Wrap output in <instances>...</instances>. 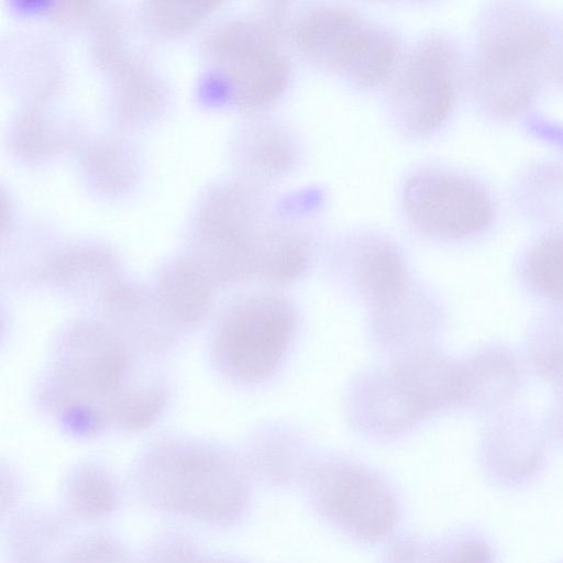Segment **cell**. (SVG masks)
Returning <instances> with one entry per match:
<instances>
[{
    "instance_id": "5bb4252c",
    "label": "cell",
    "mask_w": 563,
    "mask_h": 563,
    "mask_svg": "<svg viewBox=\"0 0 563 563\" xmlns=\"http://www.w3.org/2000/svg\"><path fill=\"white\" fill-rule=\"evenodd\" d=\"M527 275L537 291L563 301V233L548 238L532 251Z\"/></svg>"
},
{
    "instance_id": "7c38bea8",
    "label": "cell",
    "mask_w": 563,
    "mask_h": 563,
    "mask_svg": "<svg viewBox=\"0 0 563 563\" xmlns=\"http://www.w3.org/2000/svg\"><path fill=\"white\" fill-rule=\"evenodd\" d=\"M457 401L486 409L506 399L517 384L516 364L505 352L489 350L459 365Z\"/></svg>"
},
{
    "instance_id": "8992f818",
    "label": "cell",
    "mask_w": 563,
    "mask_h": 563,
    "mask_svg": "<svg viewBox=\"0 0 563 563\" xmlns=\"http://www.w3.org/2000/svg\"><path fill=\"white\" fill-rule=\"evenodd\" d=\"M292 306L277 295L253 297L234 306L214 338L222 369L235 380L260 383L272 376L292 340Z\"/></svg>"
},
{
    "instance_id": "9a60e30c",
    "label": "cell",
    "mask_w": 563,
    "mask_h": 563,
    "mask_svg": "<svg viewBox=\"0 0 563 563\" xmlns=\"http://www.w3.org/2000/svg\"><path fill=\"white\" fill-rule=\"evenodd\" d=\"M165 404V391L157 386L122 390L110 407V418L121 427L141 429L157 418Z\"/></svg>"
},
{
    "instance_id": "e0dca14e",
    "label": "cell",
    "mask_w": 563,
    "mask_h": 563,
    "mask_svg": "<svg viewBox=\"0 0 563 563\" xmlns=\"http://www.w3.org/2000/svg\"><path fill=\"white\" fill-rule=\"evenodd\" d=\"M534 358L541 373L563 388V319L551 324L536 342Z\"/></svg>"
},
{
    "instance_id": "3957f363",
    "label": "cell",
    "mask_w": 563,
    "mask_h": 563,
    "mask_svg": "<svg viewBox=\"0 0 563 563\" xmlns=\"http://www.w3.org/2000/svg\"><path fill=\"white\" fill-rule=\"evenodd\" d=\"M462 81L456 44L443 33L417 38L386 84L391 122L402 134L426 137L442 128L452 114Z\"/></svg>"
},
{
    "instance_id": "52a82bcc",
    "label": "cell",
    "mask_w": 563,
    "mask_h": 563,
    "mask_svg": "<svg viewBox=\"0 0 563 563\" xmlns=\"http://www.w3.org/2000/svg\"><path fill=\"white\" fill-rule=\"evenodd\" d=\"M128 366L126 350L114 334L99 324H77L59 349L56 385L49 391H62L55 404L63 405L64 415L85 409L106 421L108 415L100 402L119 391Z\"/></svg>"
},
{
    "instance_id": "8fae6325",
    "label": "cell",
    "mask_w": 563,
    "mask_h": 563,
    "mask_svg": "<svg viewBox=\"0 0 563 563\" xmlns=\"http://www.w3.org/2000/svg\"><path fill=\"white\" fill-rule=\"evenodd\" d=\"M489 474L503 485H518L538 473L543 460V443L527 424L492 433L485 448Z\"/></svg>"
},
{
    "instance_id": "277c9868",
    "label": "cell",
    "mask_w": 563,
    "mask_h": 563,
    "mask_svg": "<svg viewBox=\"0 0 563 563\" xmlns=\"http://www.w3.org/2000/svg\"><path fill=\"white\" fill-rule=\"evenodd\" d=\"M288 15V9L277 5L263 16L232 20L220 32L217 54L230 99L239 107L262 111L288 90L294 75Z\"/></svg>"
},
{
    "instance_id": "ba28073f",
    "label": "cell",
    "mask_w": 563,
    "mask_h": 563,
    "mask_svg": "<svg viewBox=\"0 0 563 563\" xmlns=\"http://www.w3.org/2000/svg\"><path fill=\"white\" fill-rule=\"evenodd\" d=\"M312 490L321 514L358 540H383L397 523V505L387 487L355 463L331 461L316 467Z\"/></svg>"
},
{
    "instance_id": "ac0fdd59",
    "label": "cell",
    "mask_w": 563,
    "mask_h": 563,
    "mask_svg": "<svg viewBox=\"0 0 563 563\" xmlns=\"http://www.w3.org/2000/svg\"><path fill=\"white\" fill-rule=\"evenodd\" d=\"M550 421L551 429L563 441V388L551 409Z\"/></svg>"
},
{
    "instance_id": "7a4b0ae2",
    "label": "cell",
    "mask_w": 563,
    "mask_h": 563,
    "mask_svg": "<svg viewBox=\"0 0 563 563\" xmlns=\"http://www.w3.org/2000/svg\"><path fill=\"white\" fill-rule=\"evenodd\" d=\"M286 37L300 59L363 89L386 86L405 51L390 26L341 3L290 12Z\"/></svg>"
},
{
    "instance_id": "6da1fadb",
    "label": "cell",
    "mask_w": 563,
    "mask_h": 563,
    "mask_svg": "<svg viewBox=\"0 0 563 563\" xmlns=\"http://www.w3.org/2000/svg\"><path fill=\"white\" fill-rule=\"evenodd\" d=\"M545 79L563 80V31L517 7L498 8L478 32L473 81L493 114L517 115L539 96Z\"/></svg>"
},
{
    "instance_id": "4fadbf2b",
    "label": "cell",
    "mask_w": 563,
    "mask_h": 563,
    "mask_svg": "<svg viewBox=\"0 0 563 563\" xmlns=\"http://www.w3.org/2000/svg\"><path fill=\"white\" fill-rule=\"evenodd\" d=\"M212 282L200 266L178 262L167 267L157 280L161 306L175 320L195 325L207 312Z\"/></svg>"
},
{
    "instance_id": "2e32d148",
    "label": "cell",
    "mask_w": 563,
    "mask_h": 563,
    "mask_svg": "<svg viewBox=\"0 0 563 563\" xmlns=\"http://www.w3.org/2000/svg\"><path fill=\"white\" fill-rule=\"evenodd\" d=\"M490 544L481 536L463 534L434 549V563H494Z\"/></svg>"
},
{
    "instance_id": "5b68a950",
    "label": "cell",
    "mask_w": 563,
    "mask_h": 563,
    "mask_svg": "<svg viewBox=\"0 0 563 563\" xmlns=\"http://www.w3.org/2000/svg\"><path fill=\"white\" fill-rule=\"evenodd\" d=\"M400 206L417 233L440 241L462 240L482 232L495 212L492 196L479 181L433 164L408 174L401 186Z\"/></svg>"
},
{
    "instance_id": "9c48e42d",
    "label": "cell",
    "mask_w": 563,
    "mask_h": 563,
    "mask_svg": "<svg viewBox=\"0 0 563 563\" xmlns=\"http://www.w3.org/2000/svg\"><path fill=\"white\" fill-rule=\"evenodd\" d=\"M350 271L360 295L372 311L390 302L408 287L407 267L398 245L375 232H357L343 242Z\"/></svg>"
},
{
    "instance_id": "30bf717a",
    "label": "cell",
    "mask_w": 563,
    "mask_h": 563,
    "mask_svg": "<svg viewBox=\"0 0 563 563\" xmlns=\"http://www.w3.org/2000/svg\"><path fill=\"white\" fill-rule=\"evenodd\" d=\"M246 162L252 183L275 188L290 176L301 159V142L292 128L275 117H264L251 125L246 136Z\"/></svg>"
}]
</instances>
